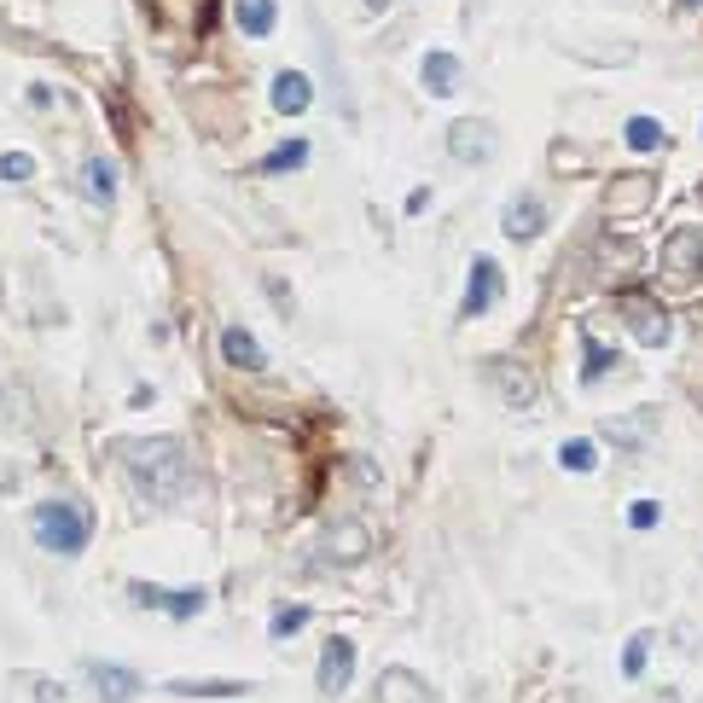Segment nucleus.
Listing matches in <instances>:
<instances>
[{
    "label": "nucleus",
    "mask_w": 703,
    "mask_h": 703,
    "mask_svg": "<svg viewBox=\"0 0 703 703\" xmlns=\"http://www.w3.org/2000/svg\"><path fill=\"white\" fill-rule=\"evenodd\" d=\"M605 373H616V349H605L599 338H581V384H599Z\"/></svg>",
    "instance_id": "5701e85b"
},
{
    "label": "nucleus",
    "mask_w": 703,
    "mask_h": 703,
    "mask_svg": "<svg viewBox=\"0 0 703 703\" xmlns=\"http://www.w3.org/2000/svg\"><path fill=\"white\" fill-rule=\"evenodd\" d=\"M297 628H309V605H286V611H274V623H267L274 640H291Z\"/></svg>",
    "instance_id": "bb28decb"
},
{
    "label": "nucleus",
    "mask_w": 703,
    "mask_h": 703,
    "mask_svg": "<svg viewBox=\"0 0 703 703\" xmlns=\"http://www.w3.org/2000/svg\"><path fill=\"white\" fill-rule=\"evenodd\" d=\"M29 529H36L41 552H59V558H76V552H88V541H93V517H88V506H76V500H41V506L29 512Z\"/></svg>",
    "instance_id": "f03ea898"
},
{
    "label": "nucleus",
    "mask_w": 703,
    "mask_h": 703,
    "mask_svg": "<svg viewBox=\"0 0 703 703\" xmlns=\"http://www.w3.org/2000/svg\"><path fill=\"white\" fill-rule=\"evenodd\" d=\"M163 692L175 698H239V692H256L250 680H170Z\"/></svg>",
    "instance_id": "4be33fe9"
},
{
    "label": "nucleus",
    "mask_w": 703,
    "mask_h": 703,
    "mask_svg": "<svg viewBox=\"0 0 703 703\" xmlns=\"http://www.w3.org/2000/svg\"><path fill=\"white\" fill-rule=\"evenodd\" d=\"M321 552L331 564H361L366 552H373V529L361 524V517H343V524H326L321 535Z\"/></svg>",
    "instance_id": "9b49d317"
},
{
    "label": "nucleus",
    "mask_w": 703,
    "mask_h": 703,
    "mask_svg": "<svg viewBox=\"0 0 703 703\" xmlns=\"http://www.w3.org/2000/svg\"><path fill=\"white\" fill-rule=\"evenodd\" d=\"M651 645H657V633H651V628H640V633H633V640L623 645V680H640V675H645Z\"/></svg>",
    "instance_id": "a878e982"
},
{
    "label": "nucleus",
    "mask_w": 703,
    "mask_h": 703,
    "mask_svg": "<svg viewBox=\"0 0 703 703\" xmlns=\"http://www.w3.org/2000/svg\"><path fill=\"white\" fill-rule=\"evenodd\" d=\"M88 680H93L99 703H134L140 698V675L123 668V663H88Z\"/></svg>",
    "instance_id": "4468645a"
},
{
    "label": "nucleus",
    "mask_w": 703,
    "mask_h": 703,
    "mask_svg": "<svg viewBox=\"0 0 703 703\" xmlns=\"http://www.w3.org/2000/svg\"><path fill=\"white\" fill-rule=\"evenodd\" d=\"M651 437H657V407H640V413H628V418H605V442L628 448V454H640Z\"/></svg>",
    "instance_id": "2eb2a0df"
},
{
    "label": "nucleus",
    "mask_w": 703,
    "mask_h": 703,
    "mask_svg": "<svg viewBox=\"0 0 703 703\" xmlns=\"http://www.w3.org/2000/svg\"><path fill=\"white\" fill-rule=\"evenodd\" d=\"M116 465H123V477L134 482V494L163 506V500H180L192 489V460L187 448L175 437H116L111 442Z\"/></svg>",
    "instance_id": "f257e3e1"
},
{
    "label": "nucleus",
    "mask_w": 703,
    "mask_h": 703,
    "mask_svg": "<svg viewBox=\"0 0 703 703\" xmlns=\"http://www.w3.org/2000/svg\"><path fill=\"white\" fill-rule=\"evenodd\" d=\"M482 373H489V384H494V396L506 401L512 413H529L535 401H541V384H535V373L524 361H512V355H494L489 366H482Z\"/></svg>",
    "instance_id": "39448f33"
},
{
    "label": "nucleus",
    "mask_w": 703,
    "mask_h": 703,
    "mask_svg": "<svg viewBox=\"0 0 703 703\" xmlns=\"http://www.w3.org/2000/svg\"><path fill=\"white\" fill-rule=\"evenodd\" d=\"M29 175H36V158H29V152H7V158H0V180H29Z\"/></svg>",
    "instance_id": "c85d7f7f"
},
{
    "label": "nucleus",
    "mask_w": 703,
    "mask_h": 703,
    "mask_svg": "<svg viewBox=\"0 0 703 703\" xmlns=\"http://www.w3.org/2000/svg\"><path fill=\"white\" fill-rule=\"evenodd\" d=\"M657 524H663L657 500H633V506H628V529H657Z\"/></svg>",
    "instance_id": "cd10ccee"
},
{
    "label": "nucleus",
    "mask_w": 703,
    "mask_h": 703,
    "mask_svg": "<svg viewBox=\"0 0 703 703\" xmlns=\"http://www.w3.org/2000/svg\"><path fill=\"white\" fill-rule=\"evenodd\" d=\"M128 593H134L140 611H163V616H175V623H192V616H204V605H210L204 588H152V581H128Z\"/></svg>",
    "instance_id": "20e7f679"
},
{
    "label": "nucleus",
    "mask_w": 703,
    "mask_h": 703,
    "mask_svg": "<svg viewBox=\"0 0 703 703\" xmlns=\"http://www.w3.org/2000/svg\"><path fill=\"white\" fill-rule=\"evenodd\" d=\"M430 210V187H413L407 192V215H425Z\"/></svg>",
    "instance_id": "7c9ffc66"
},
{
    "label": "nucleus",
    "mask_w": 703,
    "mask_h": 703,
    "mask_svg": "<svg viewBox=\"0 0 703 703\" xmlns=\"http://www.w3.org/2000/svg\"><path fill=\"white\" fill-rule=\"evenodd\" d=\"M623 326L633 331V343H645V349H663L668 338H675L668 309L651 303V297H623Z\"/></svg>",
    "instance_id": "0eeeda50"
},
{
    "label": "nucleus",
    "mask_w": 703,
    "mask_h": 703,
    "mask_svg": "<svg viewBox=\"0 0 703 703\" xmlns=\"http://www.w3.org/2000/svg\"><path fill=\"white\" fill-rule=\"evenodd\" d=\"M657 703H680V692H675V686H663V692H657Z\"/></svg>",
    "instance_id": "2f4dec72"
},
{
    "label": "nucleus",
    "mask_w": 703,
    "mask_h": 703,
    "mask_svg": "<svg viewBox=\"0 0 703 703\" xmlns=\"http://www.w3.org/2000/svg\"><path fill=\"white\" fill-rule=\"evenodd\" d=\"M558 465H564V472H576V477H588L593 465H599V448L588 437H570V442L558 448Z\"/></svg>",
    "instance_id": "393cba45"
},
{
    "label": "nucleus",
    "mask_w": 703,
    "mask_h": 703,
    "mask_svg": "<svg viewBox=\"0 0 703 703\" xmlns=\"http://www.w3.org/2000/svg\"><path fill=\"white\" fill-rule=\"evenodd\" d=\"M396 7V0H366V12H390Z\"/></svg>",
    "instance_id": "473e14b6"
},
{
    "label": "nucleus",
    "mask_w": 703,
    "mask_h": 703,
    "mask_svg": "<svg viewBox=\"0 0 703 703\" xmlns=\"http://www.w3.org/2000/svg\"><path fill=\"white\" fill-rule=\"evenodd\" d=\"M314 105V81L303 71H279L274 76V111L279 116H303Z\"/></svg>",
    "instance_id": "f3484780"
},
{
    "label": "nucleus",
    "mask_w": 703,
    "mask_h": 703,
    "mask_svg": "<svg viewBox=\"0 0 703 703\" xmlns=\"http://www.w3.org/2000/svg\"><path fill=\"white\" fill-rule=\"evenodd\" d=\"M24 686H29V692H36V703H71V692H64L59 680H47V675H29Z\"/></svg>",
    "instance_id": "c756f323"
},
{
    "label": "nucleus",
    "mask_w": 703,
    "mask_h": 703,
    "mask_svg": "<svg viewBox=\"0 0 703 703\" xmlns=\"http://www.w3.org/2000/svg\"><path fill=\"white\" fill-rule=\"evenodd\" d=\"M703 274V227H675L663 239V279L668 286H692Z\"/></svg>",
    "instance_id": "423d86ee"
},
{
    "label": "nucleus",
    "mask_w": 703,
    "mask_h": 703,
    "mask_svg": "<svg viewBox=\"0 0 703 703\" xmlns=\"http://www.w3.org/2000/svg\"><path fill=\"white\" fill-rule=\"evenodd\" d=\"M460 53H448V47H430L425 64H418V81H425L430 99H454L460 93Z\"/></svg>",
    "instance_id": "f8f14e48"
},
{
    "label": "nucleus",
    "mask_w": 703,
    "mask_h": 703,
    "mask_svg": "<svg viewBox=\"0 0 703 703\" xmlns=\"http://www.w3.org/2000/svg\"><path fill=\"white\" fill-rule=\"evenodd\" d=\"M675 7H680V12H703V0H675Z\"/></svg>",
    "instance_id": "72a5a7b5"
},
{
    "label": "nucleus",
    "mask_w": 703,
    "mask_h": 703,
    "mask_svg": "<svg viewBox=\"0 0 703 703\" xmlns=\"http://www.w3.org/2000/svg\"><path fill=\"white\" fill-rule=\"evenodd\" d=\"M81 187H88V198L105 210L116 198V163L111 158H88V163H81Z\"/></svg>",
    "instance_id": "aec40b11"
},
{
    "label": "nucleus",
    "mask_w": 703,
    "mask_h": 703,
    "mask_svg": "<svg viewBox=\"0 0 703 703\" xmlns=\"http://www.w3.org/2000/svg\"><path fill=\"white\" fill-rule=\"evenodd\" d=\"M500 291H506V274H500L494 256H472V286H465V303H460V321H477V314H489L500 303Z\"/></svg>",
    "instance_id": "6e6552de"
},
{
    "label": "nucleus",
    "mask_w": 703,
    "mask_h": 703,
    "mask_svg": "<svg viewBox=\"0 0 703 703\" xmlns=\"http://www.w3.org/2000/svg\"><path fill=\"white\" fill-rule=\"evenodd\" d=\"M623 140H628V152H663V146H668V128L657 123V116H628V123H623Z\"/></svg>",
    "instance_id": "412c9836"
},
{
    "label": "nucleus",
    "mask_w": 703,
    "mask_h": 703,
    "mask_svg": "<svg viewBox=\"0 0 703 703\" xmlns=\"http://www.w3.org/2000/svg\"><path fill=\"white\" fill-rule=\"evenodd\" d=\"M494 152H500L494 123H482V116H460V123H448V158H454V163L482 170V163H494Z\"/></svg>",
    "instance_id": "7ed1b4c3"
},
{
    "label": "nucleus",
    "mask_w": 703,
    "mask_h": 703,
    "mask_svg": "<svg viewBox=\"0 0 703 703\" xmlns=\"http://www.w3.org/2000/svg\"><path fill=\"white\" fill-rule=\"evenodd\" d=\"M233 24H239L250 41H262V36H274L279 7H274V0H233Z\"/></svg>",
    "instance_id": "6ab92c4d"
},
{
    "label": "nucleus",
    "mask_w": 703,
    "mask_h": 703,
    "mask_svg": "<svg viewBox=\"0 0 703 703\" xmlns=\"http://www.w3.org/2000/svg\"><path fill=\"white\" fill-rule=\"evenodd\" d=\"M355 657H361L355 640H343V633H331V640H326V651H321V675H314L326 698H343V692H349V680H355Z\"/></svg>",
    "instance_id": "9d476101"
},
{
    "label": "nucleus",
    "mask_w": 703,
    "mask_h": 703,
    "mask_svg": "<svg viewBox=\"0 0 703 703\" xmlns=\"http://www.w3.org/2000/svg\"><path fill=\"white\" fill-rule=\"evenodd\" d=\"M373 703H437V692H430V680L413 675V668H384Z\"/></svg>",
    "instance_id": "ddd939ff"
},
{
    "label": "nucleus",
    "mask_w": 703,
    "mask_h": 703,
    "mask_svg": "<svg viewBox=\"0 0 703 703\" xmlns=\"http://www.w3.org/2000/svg\"><path fill=\"white\" fill-rule=\"evenodd\" d=\"M651 198H657V180H651V175H623V180L611 187L605 210H611V215H640Z\"/></svg>",
    "instance_id": "dca6fc26"
},
{
    "label": "nucleus",
    "mask_w": 703,
    "mask_h": 703,
    "mask_svg": "<svg viewBox=\"0 0 703 703\" xmlns=\"http://www.w3.org/2000/svg\"><path fill=\"white\" fill-rule=\"evenodd\" d=\"M222 355H227V366H239V373H262V366H267L262 343L250 338L244 326H227V331H222Z\"/></svg>",
    "instance_id": "a211bd4d"
},
{
    "label": "nucleus",
    "mask_w": 703,
    "mask_h": 703,
    "mask_svg": "<svg viewBox=\"0 0 703 703\" xmlns=\"http://www.w3.org/2000/svg\"><path fill=\"white\" fill-rule=\"evenodd\" d=\"M500 233H506L512 244L541 239V233H547V204H541L535 192H512V198H506V210H500Z\"/></svg>",
    "instance_id": "1a4fd4ad"
},
{
    "label": "nucleus",
    "mask_w": 703,
    "mask_h": 703,
    "mask_svg": "<svg viewBox=\"0 0 703 703\" xmlns=\"http://www.w3.org/2000/svg\"><path fill=\"white\" fill-rule=\"evenodd\" d=\"M303 163H309V140H286L279 152L262 158V175H291V170H303Z\"/></svg>",
    "instance_id": "b1692460"
}]
</instances>
